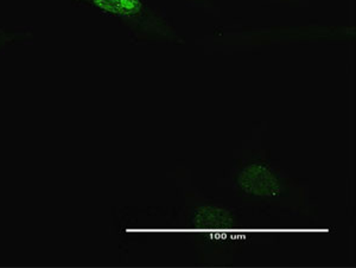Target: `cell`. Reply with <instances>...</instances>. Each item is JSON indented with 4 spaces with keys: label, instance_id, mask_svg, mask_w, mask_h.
<instances>
[{
    "label": "cell",
    "instance_id": "1",
    "mask_svg": "<svg viewBox=\"0 0 356 268\" xmlns=\"http://www.w3.org/2000/svg\"><path fill=\"white\" fill-rule=\"evenodd\" d=\"M119 22L136 43L182 44L183 37L163 10L147 0H72Z\"/></svg>",
    "mask_w": 356,
    "mask_h": 268
},
{
    "label": "cell",
    "instance_id": "5",
    "mask_svg": "<svg viewBox=\"0 0 356 268\" xmlns=\"http://www.w3.org/2000/svg\"><path fill=\"white\" fill-rule=\"evenodd\" d=\"M181 1L195 8H206L209 5V0H181Z\"/></svg>",
    "mask_w": 356,
    "mask_h": 268
},
{
    "label": "cell",
    "instance_id": "3",
    "mask_svg": "<svg viewBox=\"0 0 356 268\" xmlns=\"http://www.w3.org/2000/svg\"><path fill=\"white\" fill-rule=\"evenodd\" d=\"M193 224L203 232H228L235 226V217L226 208L203 206L193 215Z\"/></svg>",
    "mask_w": 356,
    "mask_h": 268
},
{
    "label": "cell",
    "instance_id": "4",
    "mask_svg": "<svg viewBox=\"0 0 356 268\" xmlns=\"http://www.w3.org/2000/svg\"><path fill=\"white\" fill-rule=\"evenodd\" d=\"M33 41V28L29 26H3L0 25V55L10 48L18 45L31 44Z\"/></svg>",
    "mask_w": 356,
    "mask_h": 268
},
{
    "label": "cell",
    "instance_id": "6",
    "mask_svg": "<svg viewBox=\"0 0 356 268\" xmlns=\"http://www.w3.org/2000/svg\"><path fill=\"white\" fill-rule=\"evenodd\" d=\"M264 1H271V3H300L302 0H264Z\"/></svg>",
    "mask_w": 356,
    "mask_h": 268
},
{
    "label": "cell",
    "instance_id": "2",
    "mask_svg": "<svg viewBox=\"0 0 356 268\" xmlns=\"http://www.w3.org/2000/svg\"><path fill=\"white\" fill-rule=\"evenodd\" d=\"M240 195L252 201H273L283 195V179L265 162L247 164L235 177Z\"/></svg>",
    "mask_w": 356,
    "mask_h": 268
}]
</instances>
